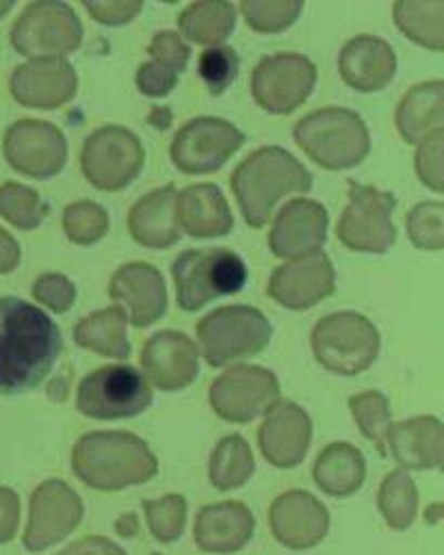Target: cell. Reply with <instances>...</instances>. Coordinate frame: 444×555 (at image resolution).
Listing matches in <instances>:
<instances>
[{
    "mask_svg": "<svg viewBox=\"0 0 444 555\" xmlns=\"http://www.w3.org/2000/svg\"><path fill=\"white\" fill-rule=\"evenodd\" d=\"M63 351L56 322L40 307L0 296V393L36 389Z\"/></svg>",
    "mask_w": 444,
    "mask_h": 555,
    "instance_id": "6da1fadb",
    "label": "cell"
},
{
    "mask_svg": "<svg viewBox=\"0 0 444 555\" xmlns=\"http://www.w3.org/2000/svg\"><path fill=\"white\" fill-rule=\"evenodd\" d=\"M314 188V176L287 150L262 147L247 156L232 176V190L253 229H262L272 220L283 196L306 194Z\"/></svg>",
    "mask_w": 444,
    "mask_h": 555,
    "instance_id": "7a4b0ae2",
    "label": "cell"
},
{
    "mask_svg": "<svg viewBox=\"0 0 444 555\" xmlns=\"http://www.w3.org/2000/svg\"><path fill=\"white\" fill-rule=\"evenodd\" d=\"M71 467L87 487L120 491L152 480L158 474V460L139 436L127 431H94L76 442Z\"/></svg>",
    "mask_w": 444,
    "mask_h": 555,
    "instance_id": "3957f363",
    "label": "cell"
},
{
    "mask_svg": "<svg viewBox=\"0 0 444 555\" xmlns=\"http://www.w3.org/2000/svg\"><path fill=\"white\" fill-rule=\"evenodd\" d=\"M293 138L311 160L331 171L361 165L371 150L365 120L342 107L311 112L296 122Z\"/></svg>",
    "mask_w": 444,
    "mask_h": 555,
    "instance_id": "277c9868",
    "label": "cell"
},
{
    "mask_svg": "<svg viewBox=\"0 0 444 555\" xmlns=\"http://www.w3.org/2000/svg\"><path fill=\"white\" fill-rule=\"evenodd\" d=\"M178 307L198 311L216 298L234 296L247 285V267L225 247L187 249L171 264Z\"/></svg>",
    "mask_w": 444,
    "mask_h": 555,
    "instance_id": "5b68a950",
    "label": "cell"
},
{
    "mask_svg": "<svg viewBox=\"0 0 444 555\" xmlns=\"http://www.w3.org/2000/svg\"><path fill=\"white\" fill-rule=\"evenodd\" d=\"M318 362L340 376H358L376 362L380 334L363 313L338 311L325 315L311 332Z\"/></svg>",
    "mask_w": 444,
    "mask_h": 555,
    "instance_id": "8992f818",
    "label": "cell"
},
{
    "mask_svg": "<svg viewBox=\"0 0 444 555\" xmlns=\"http://www.w3.org/2000/svg\"><path fill=\"white\" fill-rule=\"evenodd\" d=\"M272 334L270 318L247 305L220 307L198 322V340L211 366L260 353L270 345Z\"/></svg>",
    "mask_w": 444,
    "mask_h": 555,
    "instance_id": "52a82bcc",
    "label": "cell"
},
{
    "mask_svg": "<svg viewBox=\"0 0 444 555\" xmlns=\"http://www.w3.org/2000/svg\"><path fill=\"white\" fill-rule=\"evenodd\" d=\"M154 393L145 376L129 364H109L89 374L78 387V411L87 418L120 421L145 413Z\"/></svg>",
    "mask_w": 444,
    "mask_h": 555,
    "instance_id": "ba28073f",
    "label": "cell"
},
{
    "mask_svg": "<svg viewBox=\"0 0 444 555\" xmlns=\"http://www.w3.org/2000/svg\"><path fill=\"white\" fill-rule=\"evenodd\" d=\"M145 150L139 135L127 127L107 125L87 138L80 152L84 178L101 192H118L139 178Z\"/></svg>",
    "mask_w": 444,
    "mask_h": 555,
    "instance_id": "9c48e42d",
    "label": "cell"
},
{
    "mask_svg": "<svg viewBox=\"0 0 444 555\" xmlns=\"http://www.w3.org/2000/svg\"><path fill=\"white\" fill-rule=\"evenodd\" d=\"M12 48L29 59H63L82 42V25L67 3H29L10 31Z\"/></svg>",
    "mask_w": 444,
    "mask_h": 555,
    "instance_id": "30bf717a",
    "label": "cell"
},
{
    "mask_svg": "<svg viewBox=\"0 0 444 555\" xmlns=\"http://www.w3.org/2000/svg\"><path fill=\"white\" fill-rule=\"evenodd\" d=\"M347 196L349 205L336 227L338 241L351 251L384 254L397 236L391 222L395 196L358 182H349Z\"/></svg>",
    "mask_w": 444,
    "mask_h": 555,
    "instance_id": "8fae6325",
    "label": "cell"
},
{
    "mask_svg": "<svg viewBox=\"0 0 444 555\" xmlns=\"http://www.w3.org/2000/svg\"><path fill=\"white\" fill-rule=\"evenodd\" d=\"M280 402V383L264 366L238 364L209 389V404L222 421L245 425Z\"/></svg>",
    "mask_w": 444,
    "mask_h": 555,
    "instance_id": "7c38bea8",
    "label": "cell"
},
{
    "mask_svg": "<svg viewBox=\"0 0 444 555\" xmlns=\"http://www.w3.org/2000/svg\"><path fill=\"white\" fill-rule=\"evenodd\" d=\"M245 145V133L225 118L200 116L178 129L171 141V160L183 173H211Z\"/></svg>",
    "mask_w": 444,
    "mask_h": 555,
    "instance_id": "4fadbf2b",
    "label": "cell"
},
{
    "mask_svg": "<svg viewBox=\"0 0 444 555\" xmlns=\"http://www.w3.org/2000/svg\"><path fill=\"white\" fill-rule=\"evenodd\" d=\"M318 80L316 65L302 54L283 52L262 59L251 74L253 101L270 114L298 109Z\"/></svg>",
    "mask_w": 444,
    "mask_h": 555,
    "instance_id": "5bb4252c",
    "label": "cell"
},
{
    "mask_svg": "<svg viewBox=\"0 0 444 555\" xmlns=\"http://www.w3.org/2000/svg\"><path fill=\"white\" fill-rule=\"evenodd\" d=\"M3 152L12 169L23 176L48 180L67 165V141L63 131L44 120L25 118L5 131Z\"/></svg>",
    "mask_w": 444,
    "mask_h": 555,
    "instance_id": "9a60e30c",
    "label": "cell"
},
{
    "mask_svg": "<svg viewBox=\"0 0 444 555\" xmlns=\"http://www.w3.org/2000/svg\"><path fill=\"white\" fill-rule=\"evenodd\" d=\"M82 520V500L63 480L42 482L29 502V522L25 529V546L34 553L50 548L67 538Z\"/></svg>",
    "mask_w": 444,
    "mask_h": 555,
    "instance_id": "2e32d148",
    "label": "cell"
},
{
    "mask_svg": "<svg viewBox=\"0 0 444 555\" xmlns=\"http://www.w3.org/2000/svg\"><path fill=\"white\" fill-rule=\"evenodd\" d=\"M334 289L336 271L323 249L293 258L291 262L274 269L270 287H266V292L278 305L291 311L311 309L331 296Z\"/></svg>",
    "mask_w": 444,
    "mask_h": 555,
    "instance_id": "e0dca14e",
    "label": "cell"
},
{
    "mask_svg": "<svg viewBox=\"0 0 444 555\" xmlns=\"http://www.w3.org/2000/svg\"><path fill=\"white\" fill-rule=\"evenodd\" d=\"M78 89V76L65 59H29L10 78V91L18 105L56 109L69 103Z\"/></svg>",
    "mask_w": 444,
    "mask_h": 555,
    "instance_id": "ac0fdd59",
    "label": "cell"
},
{
    "mask_svg": "<svg viewBox=\"0 0 444 555\" xmlns=\"http://www.w3.org/2000/svg\"><path fill=\"white\" fill-rule=\"evenodd\" d=\"M109 296L131 320L133 327L145 330L167 311V287L160 271L149 262L122 264L109 283Z\"/></svg>",
    "mask_w": 444,
    "mask_h": 555,
    "instance_id": "d6986e66",
    "label": "cell"
},
{
    "mask_svg": "<svg viewBox=\"0 0 444 555\" xmlns=\"http://www.w3.org/2000/svg\"><path fill=\"white\" fill-rule=\"evenodd\" d=\"M329 214L316 201L296 198L274 218L270 231V249L276 258H300L321 251L327 243Z\"/></svg>",
    "mask_w": 444,
    "mask_h": 555,
    "instance_id": "ffe728a7",
    "label": "cell"
},
{
    "mask_svg": "<svg viewBox=\"0 0 444 555\" xmlns=\"http://www.w3.org/2000/svg\"><path fill=\"white\" fill-rule=\"evenodd\" d=\"M274 538L289 548H311L329 531L327 506L309 491H287L270 508Z\"/></svg>",
    "mask_w": 444,
    "mask_h": 555,
    "instance_id": "44dd1931",
    "label": "cell"
},
{
    "mask_svg": "<svg viewBox=\"0 0 444 555\" xmlns=\"http://www.w3.org/2000/svg\"><path fill=\"white\" fill-rule=\"evenodd\" d=\"M311 418L296 402H276L258 431L264 460L278 469H291L304 460L311 444Z\"/></svg>",
    "mask_w": 444,
    "mask_h": 555,
    "instance_id": "7402d4cb",
    "label": "cell"
},
{
    "mask_svg": "<svg viewBox=\"0 0 444 555\" xmlns=\"http://www.w3.org/2000/svg\"><path fill=\"white\" fill-rule=\"evenodd\" d=\"M145 380L162 391H181L198 376V347L181 332H160L143 349Z\"/></svg>",
    "mask_w": 444,
    "mask_h": 555,
    "instance_id": "603a6c76",
    "label": "cell"
},
{
    "mask_svg": "<svg viewBox=\"0 0 444 555\" xmlns=\"http://www.w3.org/2000/svg\"><path fill=\"white\" fill-rule=\"evenodd\" d=\"M342 80L363 94L382 91L395 76L397 59L391 44L371 34L351 38L338 59Z\"/></svg>",
    "mask_w": 444,
    "mask_h": 555,
    "instance_id": "cb8c5ba5",
    "label": "cell"
},
{
    "mask_svg": "<svg viewBox=\"0 0 444 555\" xmlns=\"http://www.w3.org/2000/svg\"><path fill=\"white\" fill-rule=\"evenodd\" d=\"M387 449L403 469H438L444 460V427L433 415L395 423L387 431Z\"/></svg>",
    "mask_w": 444,
    "mask_h": 555,
    "instance_id": "d4e9b609",
    "label": "cell"
},
{
    "mask_svg": "<svg viewBox=\"0 0 444 555\" xmlns=\"http://www.w3.org/2000/svg\"><path fill=\"white\" fill-rule=\"evenodd\" d=\"M256 520L243 502H216L203 506L194 525V540L207 553L240 551L253 535Z\"/></svg>",
    "mask_w": 444,
    "mask_h": 555,
    "instance_id": "484cf974",
    "label": "cell"
},
{
    "mask_svg": "<svg viewBox=\"0 0 444 555\" xmlns=\"http://www.w3.org/2000/svg\"><path fill=\"white\" fill-rule=\"evenodd\" d=\"M175 220L192 238H220L234 229L232 209L216 184H192L178 194Z\"/></svg>",
    "mask_w": 444,
    "mask_h": 555,
    "instance_id": "4316f807",
    "label": "cell"
},
{
    "mask_svg": "<svg viewBox=\"0 0 444 555\" xmlns=\"http://www.w3.org/2000/svg\"><path fill=\"white\" fill-rule=\"evenodd\" d=\"M175 196L178 192L173 184H167L133 205L127 218L131 238L149 249H169L181 241V227L175 220Z\"/></svg>",
    "mask_w": 444,
    "mask_h": 555,
    "instance_id": "83f0119b",
    "label": "cell"
},
{
    "mask_svg": "<svg viewBox=\"0 0 444 555\" xmlns=\"http://www.w3.org/2000/svg\"><path fill=\"white\" fill-rule=\"evenodd\" d=\"M400 135L409 145H420L425 138L444 129V82L429 80L412 87L395 112Z\"/></svg>",
    "mask_w": 444,
    "mask_h": 555,
    "instance_id": "f1b7e54d",
    "label": "cell"
},
{
    "mask_svg": "<svg viewBox=\"0 0 444 555\" xmlns=\"http://www.w3.org/2000/svg\"><path fill=\"white\" fill-rule=\"evenodd\" d=\"M367 476L365 455L349 442H334L323 449L314 465L316 485L334 495L344 498L358 491Z\"/></svg>",
    "mask_w": 444,
    "mask_h": 555,
    "instance_id": "f546056e",
    "label": "cell"
},
{
    "mask_svg": "<svg viewBox=\"0 0 444 555\" xmlns=\"http://www.w3.org/2000/svg\"><path fill=\"white\" fill-rule=\"evenodd\" d=\"M74 340L82 349L116 360H127L131 353V345L127 340V315L120 307H107L82 318L74 330Z\"/></svg>",
    "mask_w": 444,
    "mask_h": 555,
    "instance_id": "4dcf8cb0",
    "label": "cell"
},
{
    "mask_svg": "<svg viewBox=\"0 0 444 555\" xmlns=\"http://www.w3.org/2000/svg\"><path fill=\"white\" fill-rule=\"evenodd\" d=\"M178 27L185 38L198 44H220L227 40L236 27V10L232 3H194L181 16H178Z\"/></svg>",
    "mask_w": 444,
    "mask_h": 555,
    "instance_id": "1f68e13d",
    "label": "cell"
},
{
    "mask_svg": "<svg viewBox=\"0 0 444 555\" xmlns=\"http://www.w3.org/2000/svg\"><path fill=\"white\" fill-rule=\"evenodd\" d=\"M253 453L243 436L222 438L209 457V480L220 491L243 487L253 476Z\"/></svg>",
    "mask_w": 444,
    "mask_h": 555,
    "instance_id": "d6a6232c",
    "label": "cell"
},
{
    "mask_svg": "<svg viewBox=\"0 0 444 555\" xmlns=\"http://www.w3.org/2000/svg\"><path fill=\"white\" fill-rule=\"evenodd\" d=\"M395 23L405 36L420 48L442 52L444 50V3H405L400 0L393 8Z\"/></svg>",
    "mask_w": 444,
    "mask_h": 555,
    "instance_id": "836d02e7",
    "label": "cell"
},
{
    "mask_svg": "<svg viewBox=\"0 0 444 555\" xmlns=\"http://www.w3.org/2000/svg\"><path fill=\"white\" fill-rule=\"evenodd\" d=\"M378 506L391 529L405 531L414 525L418 512V489L405 469L391 472L382 480Z\"/></svg>",
    "mask_w": 444,
    "mask_h": 555,
    "instance_id": "e575fe53",
    "label": "cell"
},
{
    "mask_svg": "<svg viewBox=\"0 0 444 555\" xmlns=\"http://www.w3.org/2000/svg\"><path fill=\"white\" fill-rule=\"evenodd\" d=\"M48 214L50 205L40 198L36 190L12 180L0 184V218H5L16 229H36L48 218Z\"/></svg>",
    "mask_w": 444,
    "mask_h": 555,
    "instance_id": "d590c367",
    "label": "cell"
},
{
    "mask_svg": "<svg viewBox=\"0 0 444 555\" xmlns=\"http://www.w3.org/2000/svg\"><path fill=\"white\" fill-rule=\"evenodd\" d=\"M349 409L365 438L376 444L380 455H387V431L391 427V409L387 396L380 391L358 393L349 400Z\"/></svg>",
    "mask_w": 444,
    "mask_h": 555,
    "instance_id": "8d00e7d4",
    "label": "cell"
},
{
    "mask_svg": "<svg viewBox=\"0 0 444 555\" xmlns=\"http://www.w3.org/2000/svg\"><path fill=\"white\" fill-rule=\"evenodd\" d=\"M65 234L76 245H94L109 231V214L94 201H78L63 214Z\"/></svg>",
    "mask_w": 444,
    "mask_h": 555,
    "instance_id": "74e56055",
    "label": "cell"
},
{
    "mask_svg": "<svg viewBox=\"0 0 444 555\" xmlns=\"http://www.w3.org/2000/svg\"><path fill=\"white\" fill-rule=\"evenodd\" d=\"M145 514L149 531L160 542H173L183 535L187 520V500L185 495L169 493L160 500H147Z\"/></svg>",
    "mask_w": 444,
    "mask_h": 555,
    "instance_id": "f35d334b",
    "label": "cell"
},
{
    "mask_svg": "<svg viewBox=\"0 0 444 555\" xmlns=\"http://www.w3.org/2000/svg\"><path fill=\"white\" fill-rule=\"evenodd\" d=\"M302 8L304 3H300V0H280V3L245 0V3H240V12L247 25L260 34H278L289 29L302 14Z\"/></svg>",
    "mask_w": 444,
    "mask_h": 555,
    "instance_id": "ab89813d",
    "label": "cell"
},
{
    "mask_svg": "<svg viewBox=\"0 0 444 555\" xmlns=\"http://www.w3.org/2000/svg\"><path fill=\"white\" fill-rule=\"evenodd\" d=\"M240 69V59L236 50L227 48V44H216L207 52L200 54L198 61V74L203 82L207 85L211 96H222L234 85Z\"/></svg>",
    "mask_w": 444,
    "mask_h": 555,
    "instance_id": "60d3db41",
    "label": "cell"
},
{
    "mask_svg": "<svg viewBox=\"0 0 444 555\" xmlns=\"http://www.w3.org/2000/svg\"><path fill=\"white\" fill-rule=\"evenodd\" d=\"M409 238L418 249L442 251L444 249V205L420 203L407 214Z\"/></svg>",
    "mask_w": 444,
    "mask_h": 555,
    "instance_id": "b9f144b4",
    "label": "cell"
},
{
    "mask_svg": "<svg viewBox=\"0 0 444 555\" xmlns=\"http://www.w3.org/2000/svg\"><path fill=\"white\" fill-rule=\"evenodd\" d=\"M442 147H444V129L425 138V141L418 145V154H416L418 178L435 194H440L444 190Z\"/></svg>",
    "mask_w": 444,
    "mask_h": 555,
    "instance_id": "7bdbcfd3",
    "label": "cell"
},
{
    "mask_svg": "<svg viewBox=\"0 0 444 555\" xmlns=\"http://www.w3.org/2000/svg\"><path fill=\"white\" fill-rule=\"evenodd\" d=\"M31 294L54 313H65L76 302V285L63 273H42L34 283Z\"/></svg>",
    "mask_w": 444,
    "mask_h": 555,
    "instance_id": "ee69618b",
    "label": "cell"
},
{
    "mask_svg": "<svg viewBox=\"0 0 444 555\" xmlns=\"http://www.w3.org/2000/svg\"><path fill=\"white\" fill-rule=\"evenodd\" d=\"M147 54L152 56V61L173 69L175 74L185 72L187 63L192 59L190 44L181 36H178L175 31H158L152 38V42H149Z\"/></svg>",
    "mask_w": 444,
    "mask_h": 555,
    "instance_id": "f6af8a7d",
    "label": "cell"
},
{
    "mask_svg": "<svg viewBox=\"0 0 444 555\" xmlns=\"http://www.w3.org/2000/svg\"><path fill=\"white\" fill-rule=\"evenodd\" d=\"M136 85L145 96L152 99H165L178 85V74L156 61L143 63L136 72Z\"/></svg>",
    "mask_w": 444,
    "mask_h": 555,
    "instance_id": "bcb514c9",
    "label": "cell"
},
{
    "mask_svg": "<svg viewBox=\"0 0 444 555\" xmlns=\"http://www.w3.org/2000/svg\"><path fill=\"white\" fill-rule=\"evenodd\" d=\"M82 5L89 12V16L99 21L101 25L118 27L136 18L143 12L145 3H141V0H127V3L125 0H120V3H99V0H87Z\"/></svg>",
    "mask_w": 444,
    "mask_h": 555,
    "instance_id": "7dc6e473",
    "label": "cell"
},
{
    "mask_svg": "<svg viewBox=\"0 0 444 555\" xmlns=\"http://www.w3.org/2000/svg\"><path fill=\"white\" fill-rule=\"evenodd\" d=\"M21 520V500L18 493L0 487V544L10 542L16 535Z\"/></svg>",
    "mask_w": 444,
    "mask_h": 555,
    "instance_id": "c3c4849f",
    "label": "cell"
},
{
    "mask_svg": "<svg viewBox=\"0 0 444 555\" xmlns=\"http://www.w3.org/2000/svg\"><path fill=\"white\" fill-rule=\"evenodd\" d=\"M58 555H127L116 542L101 538V535H89L82 538L67 548H63Z\"/></svg>",
    "mask_w": 444,
    "mask_h": 555,
    "instance_id": "681fc988",
    "label": "cell"
},
{
    "mask_svg": "<svg viewBox=\"0 0 444 555\" xmlns=\"http://www.w3.org/2000/svg\"><path fill=\"white\" fill-rule=\"evenodd\" d=\"M21 262V245L8 229L0 227V273H12Z\"/></svg>",
    "mask_w": 444,
    "mask_h": 555,
    "instance_id": "f907efd6",
    "label": "cell"
},
{
    "mask_svg": "<svg viewBox=\"0 0 444 555\" xmlns=\"http://www.w3.org/2000/svg\"><path fill=\"white\" fill-rule=\"evenodd\" d=\"M139 531H141V522L136 514H127L116 520V533L120 538H136Z\"/></svg>",
    "mask_w": 444,
    "mask_h": 555,
    "instance_id": "816d5d0a",
    "label": "cell"
},
{
    "mask_svg": "<svg viewBox=\"0 0 444 555\" xmlns=\"http://www.w3.org/2000/svg\"><path fill=\"white\" fill-rule=\"evenodd\" d=\"M171 109L169 107H154L152 109V116H149V125H154L156 129H160V131H165V129H169V125H171Z\"/></svg>",
    "mask_w": 444,
    "mask_h": 555,
    "instance_id": "f5cc1de1",
    "label": "cell"
},
{
    "mask_svg": "<svg viewBox=\"0 0 444 555\" xmlns=\"http://www.w3.org/2000/svg\"><path fill=\"white\" fill-rule=\"evenodd\" d=\"M50 398L56 402H63L67 398V378L65 376L54 378V383L50 387Z\"/></svg>",
    "mask_w": 444,
    "mask_h": 555,
    "instance_id": "db71d44e",
    "label": "cell"
},
{
    "mask_svg": "<svg viewBox=\"0 0 444 555\" xmlns=\"http://www.w3.org/2000/svg\"><path fill=\"white\" fill-rule=\"evenodd\" d=\"M442 504L440 502H435L431 508H427V520L431 522V525H438L442 518Z\"/></svg>",
    "mask_w": 444,
    "mask_h": 555,
    "instance_id": "11a10c76",
    "label": "cell"
},
{
    "mask_svg": "<svg viewBox=\"0 0 444 555\" xmlns=\"http://www.w3.org/2000/svg\"><path fill=\"white\" fill-rule=\"evenodd\" d=\"M12 8H14V3H0V18H3Z\"/></svg>",
    "mask_w": 444,
    "mask_h": 555,
    "instance_id": "9f6ffc18",
    "label": "cell"
},
{
    "mask_svg": "<svg viewBox=\"0 0 444 555\" xmlns=\"http://www.w3.org/2000/svg\"><path fill=\"white\" fill-rule=\"evenodd\" d=\"M152 555H162V553H152Z\"/></svg>",
    "mask_w": 444,
    "mask_h": 555,
    "instance_id": "6f0895ef",
    "label": "cell"
}]
</instances>
